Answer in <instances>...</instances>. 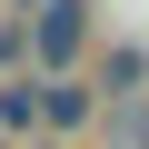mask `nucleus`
<instances>
[{"label":"nucleus","mask_w":149,"mask_h":149,"mask_svg":"<svg viewBox=\"0 0 149 149\" xmlns=\"http://www.w3.org/2000/svg\"><path fill=\"white\" fill-rule=\"evenodd\" d=\"M80 50V0H50V20H40V60H70Z\"/></svg>","instance_id":"1"},{"label":"nucleus","mask_w":149,"mask_h":149,"mask_svg":"<svg viewBox=\"0 0 149 149\" xmlns=\"http://www.w3.org/2000/svg\"><path fill=\"white\" fill-rule=\"evenodd\" d=\"M119 139H129V149H149V109H129V119H119Z\"/></svg>","instance_id":"2"}]
</instances>
